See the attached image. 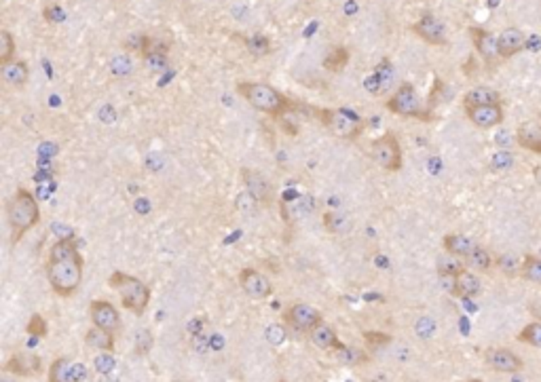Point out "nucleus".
Wrapping results in <instances>:
<instances>
[{"label":"nucleus","mask_w":541,"mask_h":382,"mask_svg":"<svg viewBox=\"0 0 541 382\" xmlns=\"http://www.w3.org/2000/svg\"><path fill=\"white\" fill-rule=\"evenodd\" d=\"M237 93L258 112L271 116V118H279L284 114L296 112V104L286 97L279 89H275L273 85L267 82H254V80H241L237 82Z\"/></svg>","instance_id":"nucleus-1"},{"label":"nucleus","mask_w":541,"mask_h":382,"mask_svg":"<svg viewBox=\"0 0 541 382\" xmlns=\"http://www.w3.org/2000/svg\"><path fill=\"white\" fill-rule=\"evenodd\" d=\"M6 220L11 228V243H19L23 235L40 222V205L36 195L28 188H17L6 203Z\"/></svg>","instance_id":"nucleus-2"},{"label":"nucleus","mask_w":541,"mask_h":382,"mask_svg":"<svg viewBox=\"0 0 541 382\" xmlns=\"http://www.w3.org/2000/svg\"><path fill=\"white\" fill-rule=\"evenodd\" d=\"M44 271H47V279H49L51 290L61 298H70L80 288L85 262H83V256L68 258V260L49 258L47 264H44Z\"/></svg>","instance_id":"nucleus-3"},{"label":"nucleus","mask_w":541,"mask_h":382,"mask_svg":"<svg viewBox=\"0 0 541 382\" xmlns=\"http://www.w3.org/2000/svg\"><path fill=\"white\" fill-rule=\"evenodd\" d=\"M311 114L336 137L358 140L364 131V118L349 108H311Z\"/></svg>","instance_id":"nucleus-4"},{"label":"nucleus","mask_w":541,"mask_h":382,"mask_svg":"<svg viewBox=\"0 0 541 382\" xmlns=\"http://www.w3.org/2000/svg\"><path fill=\"white\" fill-rule=\"evenodd\" d=\"M108 285L114 292H118L123 309H127L135 315H144V311L148 309V302H150V288L144 281H140L133 275L114 271L108 277Z\"/></svg>","instance_id":"nucleus-5"},{"label":"nucleus","mask_w":541,"mask_h":382,"mask_svg":"<svg viewBox=\"0 0 541 382\" xmlns=\"http://www.w3.org/2000/svg\"><path fill=\"white\" fill-rule=\"evenodd\" d=\"M385 108L398 116H404V118H430L411 82H402L398 87V91L387 97Z\"/></svg>","instance_id":"nucleus-6"},{"label":"nucleus","mask_w":541,"mask_h":382,"mask_svg":"<svg viewBox=\"0 0 541 382\" xmlns=\"http://www.w3.org/2000/svg\"><path fill=\"white\" fill-rule=\"evenodd\" d=\"M370 154L372 159L377 161L379 167H383L385 171H400L402 169V146L398 142V135L396 133H385L381 137H377L372 142V148H370Z\"/></svg>","instance_id":"nucleus-7"},{"label":"nucleus","mask_w":541,"mask_h":382,"mask_svg":"<svg viewBox=\"0 0 541 382\" xmlns=\"http://www.w3.org/2000/svg\"><path fill=\"white\" fill-rule=\"evenodd\" d=\"M281 319H284V324L292 326V328L298 330V332H311L315 326H320V324L324 321L322 313H320L315 307L305 304V302H296V304L288 307V309L284 311Z\"/></svg>","instance_id":"nucleus-8"},{"label":"nucleus","mask_w":541,"mask_h":382,"mask_svg":"<svg viewBox=\"0 0 541 382\" xmlns=\"http://www.w3.org/2000/svg\"><path fill=\"white\" fill-rule=\"evenodd\" d=\"M423 42H427V44H434V47H444L446 42H449V38H446V27H444V23L436 17V15H432V13H425V15H421L415 23H413V27H411Z\"/></svg>","instance_id":"nucleus-9"},{"label":"nucleus","mask_w":541,"mask_h":382,"mask_svg":"<svg viewBox=\"0 0 541 382\" xmlns=\"http://www.w3.org/2000/svg\"><path fill=\"white\" fill-rule=\"evenodd\" d=\"M239 285L254 300H267L273 294L271 279L265 273L256 271V269H243L239 273Z\"/></svg>","instance_id":"nucleus-10"},{"label":"nucleus","mask_w":541,"mask_h":382,"mask_svg":"<svg viewBox=\"0 0 541 382\" xmlns=\"http://www.w3.org/2000/svg\"><path fill=\"white\" fill-rule=\"evenodd\" d=\"M89 315H91V324L95 328H102L112 334H116L121 330V315H118L116 307L108 300H93L89 304Z\"/></svg>","instance_id":"nucleus-11"},{"label":"nucleus","mask_w":541,"mask_h":382,"mask_svg":"<svg viewBox=\"0 0 541 382\" xmlns=\"http://www.w3.org/2000/svg\"><path fill=\"white\" fill-rule=\"evenodd\" d=\"M470 36H472L474 49L478 51V55H480L489 66H493L495 61L502 59V55H499V40H497L495 34H491V32L485 30V27L472 25V27H470Z\"/></svg>","instance_id":"nucleus-12"},{"label":"nucleus","mask_w":541,"mask_h":382,"mask_svg":"<svg viewBox=\"0 0 541 382\" xmlns=\"http://www.w3.org/2000/svg\"><path fill=\"white\" fill-rule=\"evenodd\" d=\"M485 359L489 364V368H493L495 372H502V374H516L525 368V362L510 349H489L485 353Z\"/></svg>","instance_id":"nucleus-13"},{"label":"nucleus","mask_w":541,"mask_h":382,"mask_svg":"<svg viewBox=\"0 0 541 382\" xmlns=\"http://www.w3.org/2000/svg\"><path fill=\"white\" fill-rule=\"evenodd\" d=\"M42 370V359L34 353H15L11 355V359L4 364V372L13 374L17 378H30L40 374Z\"/></svg>","instance_id":"nucleus-14"},{"label":"nucleus","mask_w":541,"mask_h":382,"mask_svg":"<svg viewBox=\"0 0 541 382\" xmlns=\"http://www.w3.org/2000/svg\"><path fill=\"white\" fill-rule=\"evenodd\" d=\"M241 182H243L245 190H248L250 195H254V197L260 201V205H269V203H271V199H273V186H271V182H269L260 171L250 169V167H243V169H241Z\"/></svg>","instance_id":"nucleus-15"},{"label":"nucleus","mask_w":541,"mask_h":382,"mask_svg":"<svg viewBox=\"0 0 541 382\" xmlns=\"http://www.w3.org/2000/svg\"><path fill=\"white\" fill-rule=\"evenodd\" d=\"M466 114H468V118H470L478 129H493V127H497V125L504 123V108H502V104L468 108Z\"/></svg>","instance_id":"nucleus-16"},{"label":"nucleus","mask_w":541,"mask_h":382,"mask_svg":"<svg viewBox=\"0 0 541 382\" xmlns=\"http://www.w3.org/2000/svg\"><path fill=\"white\" fill-rule=\"evenodd\" d=\"M516 144L525 150L541 154V118L521 123L516 129Z\"/></svg>","instance_id":"nucleus-17"},{"label":"nucleus","mask_w":541,"mask_h":382,"mask_svg":"<svg viewBox=\"0 0 541 382\" xmlns=\"http://www.w3.org/2000/svg\"><path fill=\"white\" fill-rule=\"evenodd\" d=\"M497 40H499V55H502V59H510V57H514L516 53H521L527 47V36L518 27H506L497 36Z\"/></svg>","instance_id":"nucleus-18"},{"label":"nucleus","mask_w":541,"mask_h":382,"mask_svg":"<svg viewBox=\"0 0 541 382\" xmlns=\"http://www.w3.org/2000/svg\"><path fill=\"white\" fill-rule=\"evenodd\" d=\"M309 338H311V343H313V347L315 349H322V351H339L341 347H345L341 340H339V336H336V332L326 324V321H322L320 326H315L311 332H309Z\"/></svg>","instance_id":"nucleus-19"},{"label":"nucleus","mask_w":541,"mask_h":382,"mask_svg":"<svg viewBox=\"0 0 541 382\" xmlns=\"http://www.w3.org/2000/svg\"><path fill=\"white\" fill-rule=\"evenodd\" d=\"M0 74L4 78V82H8L11 87H25L28 78H30V68H28V61L23 59H13L8 63H2L0 68Z\"/></svg>","instance_id":"nucleus-20"},{"label":"nucleus","mask_w":541,"mask_h":382,"mask_svg":"<svg viewBox=\"0 0 541 382\" xmlns=\"http://www.w3.org/2000/svg\"><path fill=\"white\" fill-rule=\"evenodd\" d=\"M493 104H502V95L499 91L491 89V87H474L463 95V108H478V106H493Z\"/></svg>","instance_id":"nucleus-21"},{"label":"nucleus","mask_w":541,"mask_h":382,"mask_svg":"<svg viewBox=\"0 0 541 382\" xmlns=\"http://www.w3.org/2000/svg\"><path fill=\"white\" fill-rule=\"evenodd\" d=\"M482 292V283L480 279L470 273V271H463L459 277H455V290H453V296L457 298H463V300H472L476 296H480Z\"/></svg>","instance_id":"nucleus-22"},{"label":"nucleus","mask_w":541,"mask_h":382,"mask_svg":"<svg viewBox=\"0 0 541 382\" xmlns=\"http://www.w3.org/2000/svg\"><path fill=\"white\" fill-rule=\"evenodd\" d=\"M478 243H474L470 237H466V235H457V233H453V235H446L444 239H442V247H444V252L446 254H451V256H457V258H468L472 252H474V247H476Z\"/></svg>","instance_id":"nucleus-23"},{"label":"nucleus","mask_w":541,"mask_h":382,"mask_svg":"<svg viewBox=\"0 0 541 382\" xmlns=\"http://www.w3.org/2000/svg\"><path fill=\"white\" fill-rule=\"evenodd\" d=\"M85 345H89L91 349H95L99 353H114V334L93 326L85 334Z\"/></svg>","instance_id":"nucleus-24"},{"label":"nucleus","mask_w":541,"mask_h":382,"mask_svg":"<svg viewBox=\"0 0 541 382\" xmlns=\"http://www.w3.org/2000/svg\"><path fill=\"white\" fill-rule=\"evenodd\" d=\"M334 357H336V362H339L341 366H347V368L364 366V364L370 362V355H368L364 349H360V347H349V345H345V347H341L339 351H334Z\"/></svg>","instance_id":"nucleus-25"},{"label":"nucleus","mask_w":541,"mask_h":382,"mask_svg":"<svg viewBox=\"0 0 541 382\" xmlns=\"http://www.w3.org/2000/svg\"><path fill=\"white\" fill-rule=\"evenodd\" d=\"M47 382H76L74 378V362L66 357H57L47 374Z\"/></svg>","instance_id":"nucleus-26"},{"label":"nucleus","mask_w":541,"mask_h":382,"mask_svg":"<svg viewBox=\"0 0 541 382\" xmlns=\"http://www.w3.org/2000/svg\"><path fill=\"white\" fill-rule=\"evenodd\" d=\"M245 49L254 55V57H267L273 51L271 38L265 34H252V36H241Z\"/></svg>","instance_id":"nucleus-27"},{"label":"nucleus","mask_w":541,"mask_h":382,"mask_svg":"<svg viewBox=\"0 0 541 382\" xmlns=\"http://www.w3.org/2000/svg\"><path fill=\"white\" fill-rule=\"evenodd\" d=\"M142 59H144V66H146L148 70H154V72L165 70V68L169 66L167 47H161V44H157V40H154V47H152L146 55H142Z\"/></svg>","instance_id":"nucleus-28"},{"label":"nucleus","mask_w":541,"mask_h":382,"mask_svg":"<svg viewBox=\"0 0 541 382\" xmlns=\"http://www.w3.org/2000/svg\"><path fill=\"white\" fill-rule=\"evenodd\" d=\"M76 256H80V252H78V245L74 239H57L49 249V258H53V260H68V258H76Z\"/></svg>","instance_id":"nucleus-29"},{"label":"nucleus","mask_w":541,"mask_h":382,"mask_svg":"<svg viewBox=\"0 0 541 382\" xmlns=\"http://www.w3.org/2000/svg\"><path fill=\"white\" fill-rule=\"evenodd\" d=\"M436 271L440 277H459L466 271V264L457 260V256H440L436 262Z\"/></svg>","instance_id":"nucleus-30"},{"label":"nucleus","mask_w":541,"mask_h":382,"mask_svg":"<svg viewBox=\"0 0 541 382\" xmlns=\"http://www.w3.org/2000/svg\"><path fill=\"white\" fill-rule=\"evenodd\" d=\"M493 256L489 254V249H485L482 245H476L474 252L466 258V264L472 266L474 271H489L493 266Z\"/></svg>","instance_id":"nucleus-31"},{"label":"nucleus","mask_w":541,"mask_h":382,"mask_svg":"<svg viewBox=\"0 0 541 382\" xmlns=\"http://www.w3.org/2000/svg\"><path fill=\"white\" fill-rule=\"evenodd\" d=\"M347 63H349V51L345 47H334L324 59V68L330 72H341Z\"/></svg>","instance_id":"nucleus-32"},{"label":"nucleus","mask_w":541,"mask_h":382,"mask_svg":"<svg viewBox=\"0 0 541 382\" xmlns=\"http://www.w3.org/2000/svg\"><path fill=\"white\" fill-rule=\"evenodd\" d=\"M521 277H523L525 281L540 283L541 285V258H537V256H527V258L523 260Z\"/></svg>","instance_id":"nucleus-33"},{"label":"nucleus","mask_w":541,"mask_h":382,"mask_svg":"<svg viewBox=\"0 0 541 382\" xmlns=\"http://www.w3.org/2000/svg\"><path fill=\"white\" fill-rule=\"evenodd\" d=\"M322 220H324V228L328 233H343L349 226V220L341 211H326L322 216Z\"/></svg>","instance_id":"nucleus-34"},{"label":"nucleus","mask_w":541,"mask_h":382,"mask_svg":"<svg viewBox=\"0 0 541 382\" xmlns=\"http://www.w3.org/2000/svg\"><path fill=\"white\" fill-rule=\"evenodd\" d=\"M516 338H518V343H525V345H531L535 349H541V321H533V324L525 326L523 332Z\"/></svg>","instance_id":"nucleus-35"},{"label":"nucleus","mask_w":541,"mask_h":382,"mask_svg":"<svg viewBox=\"0 0 541 382\" xmlns=\"http://www.w3.org/2000/svg\"><path fill=\"white\" fill-rule=\"evenodd\" d=\"M15 59V38L8 30H0V63Z\"/></svg>","instance_id":"nucleus-36"},{"label":"nucleus","mask_w":541,"mask_h":382,"mask_svg":"<svg viewBox=\"0 0 541 382\" xmlns=\"http://www.w3.org/2000/svg\"><path fill=\"white\" fill-rule=\"evenodd\" d=\"M110 72L116 76V78H125L133 72V61L131 57L127 55H116L112 61H110Z\"/></svg>","instance_id":"nucleus-37"},{"label":"nucleus","mask_w":541,"mask_h":382,"mask_svg":"<svg viewBox=\"0 0 541 382\" xmlns=\"http://www.w3.org/2000/svg\"><path fill=\"white\" fill-rule=\"evenodd\" d=\"M375 72H377V76H379V80H381L383 93L389 91V87H391V82H394V63L385 57V59H381V63L375 68Z\"/></svg>","instance_id":"nucleus-38"},{"label":"nucleus","mask_w":541,"mask_h":382,"mask_svg":"<svg viewBox=\"0 0 541 382\" xmlns=\"http://www.w3.org/2000/svg\"><path fill=\"white\" fill-rule=\"evenodd\" d=\"M364 340H366V347L370 351H379V349L389 347L394 338L389 334H383V332H364Z\"/></svg>","instance_id":"nucleus-39"},{"label":"nucleus","mask_w":541,"mask_h":382,"mask_svg":"<svg viewBox=\"0 0 541 382\" xmlns=\"http://www.w3.org/2000/svg\"><path fill=\"white\" fill-rule=\"evenodd\" d=\"M42 17H44L47 23H63L68 19V13H66V8L61 4L51 2V4H47L42 8Z\"/></svg>","instance_id":"nucleus-40"},{"label":"nucleus","mask_w":541,"mask_h":382,"mask_svg":"<svg viewBox=\"0 0 541 382\" xmlns=\"http://www.w3.org/2000/svg\"><path fill=\"white\" fill-rule=\"evenodd\" d=\"M495 262H497L499 271H502L504 275H508V277H516V275L521 273V269H523V266H518V258L512 256V254H504V256H499Z\"/></svg>","instance_id":"nucleus-41"},{"label":"nucleus","mask_w":541,"mask_h":382,"mask_svg":"<svg viewBox=\"0 0 541 382\" xmlns=\"http://www.w3.org/2000/svg\"><path fill=\"white\" fill-rule=\"evenodd\" d=\"M25 332H28L30 336H34V338H44V336H47V321L42 319V315L34 313V315L30 317L28 326H25Z\"/></svg>","instance_id":"nucleus-42"},{"label":"nucleus","mask_w":541,"mask_h":382,"mask_svg":"<svg viewBox=\"0 0 541 382\" xmlns=\"http://www.w3.org/2000/svg\"><path fill=\"white\" fill-rule=\"evenodd\" d=\"M235 205H237V209L243 211V214H254V211L258 209L260 201H258L254 195H250V192L245 190V192H241V195L235 199Z\"/></svg>","instance_id":"nucleus-43"},{"label":"nucleus","mask_w":541,"mask_h":382,"mask_svg":"<svg viewBox=\"0 0 541 382\" xmlns=\"http://www.w3.org/2000/svg\"><path fill=\"white\" fill-rule=\"evenodd\" d=\"M93 366H95L97 374H102V376H108V374L114 370L116 362H114L112 353H99V355L93 359Z\"/></svg>","instance_id":"nucleus-44"},{"label":"nucleus","mask_w":541,"mask_h":382,"mask_svg":"<svg viewBox=\"0 0 541 382\" xmlns=\"http://www.w3.org/2000/svg\"><path fill=\"white\" fill-rule=\"evenodd\" d=\"M514 165V154L508 152V150H499L497 154L491 156V167L495 171H504V169H510Z\"/></svg>","instance_id":"nucleus-45"},{"label":"nucleus","mask_w":541,"mask_h":382,"mask_svg":"<svg viewBox=\"0 0 541 382\" xmlns=\"http://www.w3.org/2000/svg\"><path fill=\"white\" fill-rule=\"evenodd\" d=\"M154 338L148 330H142L138 336H135V355H146L152 347Z\"/></svg>","instance_id":"nucleus-46"},{"label":"nucleus","mask_w":541,"mask_h":382,"mask_svg":"<svg viewBox=\"0 0 541 382\" xmlns=\"http://www.w3.org/2000/svg\"><path fill=\"white\" fill-rule=\"evenodd\" d=\"M267 340H269L273 347L284 345V340H286V328H281V326H277V324L269 326V330H267Z\"/></svg>","instance_id":"nucleus-47"},{"label":"nucleus","mask_w":541,"mask_h":382,"mask_svg":"<svg viewBox=\"0 0 541 382\" xmlns=\"http://www.w3.org/2000/svg\"><path fill=\"white\" fill-rule=\"evenodd\" d=\"M364 87H366V91H368V93H372V95H383L381 80H379L377 72H372V74L364 80Z\"/></svg>","instance_id":"nucleus-48"},{"label":"nucleus","mask_w":541,"mask_h":382,"mask_svg":"<svg viewBox=\"0 0 541 382\" xmlns=\"http://www.w3.org/2000/svg\"><path fill=\"white\" fill-rule=\"evenodd\" d=\"M292 114V112H290ZM290 114H284V116H279L277 121L281 123V131L284 133H288V135H298V125L290 118Z\"/></svg>","instance_id":"nucleus-49"},{"label":"nucleus","mask_w":541,"mask_h":382,"mask_svg":"<svg viewBox=\"0 0 541 382\" xmlns=\"http://www.w3.org/2000/svg\"><path fill=\"white\" fill-rule=\"evenodd\" d=\"M434 328H436V324H434L432 319H421V321L417 324V334L425 338V336L434 334Z\"/></svg>","instance_id":"nucleus-50"},{"label":"nucleus","mask_w":541,"mask_h":382,"mask_svg":"<svg viewBox=\"0 0 541 382\" xmlns=\"http://www.w3.org/2000/svg\"><path fill=\"white\" fill-rule=\"evenodd\" d=\"M51 230L57 235V239H74L72 228H70V226H66V224H53V228H51Z\"/></svg>","instance_id":"nucleus-51"},{"label":"nucleus","mask_w":541,"mask_h":382,"mask_svg":"<svg viewBox=\"0 0 541 382\" xmlns=\"http://www.w3.org/2000/svg\"><path fill=\"white\" fill-rule=\"evenodd\" d=\"M193 343H195V349H197L199 353H203V351H207V349L212 347L209 338H207V336H203V332H201V334H197V336H193Z\"/></svg>","instance_id":"nucleus-52"},{"label":"nucleus","mask_w":541,"mask_h":382,"mask_svg":"<svg viewBox=\"0 0 541 382\" xmlns=\"http://www.w3.org/2000/svg\"><path fill=\"white\" fill-rule=\"evenodd\" d=\"M74 378L76 382H87L89 378V370L83 364H74Z\"/></svg>","instance_id":"nucleus-53"},{"label":"nucleus","mask_w":541,"mask_h":382,"mask_svg":"<svg viewBox=\"0 0 541 382\" xmlns=\"http://www.w3.org/2000/svg\"><path fill=\"white\" fill-rule=\"evenodd\" d=\"M201 328H203V319H199V317H197V319H193V321H188V326H186V330H188L193 336L201 334V332H203Z\"/></svg>","instance_id":"nucleus-54"},{"label":"nucleus","mask_w":541,"mask_h":382,"mask_svg":"<svg viewBox=\"0 0 541 382\" xmlns=\"http://www.w3.org/2000/svg\"><path fill=\"white\" fill-rule=\"evenodd\" d=\"M51 178H53V169H36V173H34L36 182H44V180H51Z\"/></svg>","instance_id":"nucleus-55"},{"label":"nucleus","mask_w":541,"mask_h":382,"mask_svg":"<svg viewBox=\"0 0 541 382\" xmlns=\"http://www.w3.org/2000/svg\"><path fill=\"white\" fill-rule=\"evenodd\" d=\"M529 313H531L537 321H541V298L533 300V302L529 304Z\"/></svg>","instance_id":"nucleus-56"},{"label":"nucleus","mask_w":541,"mask_h":382,"mask_svg":"<svg viewBox=\"0 0 541 382\" xmlns=\"http://www.w3.org/2000/svg\"><path fill=\"white\" fill-rule=\"evenodd\" d=\"M495 140H497V144H499V146H508V144H510V133H506V131H504V133H499Z\"/></svg>","instance_id":"nucleus-57"},{"label":"nucleus","mask_w":541,"mask_h":382,"mask_svg":"<svg viewBox=\"0 0 541 382\" xmlns=\"http://www.w3.org/2000/svg\"><path fill=\"white\" fill-rule=\"evenodd\" d=\"M209 343H212V349H222V338L214 336V338H209Z\"/></svg>","instance_id":"nucleus-58"},{"label":"nucleus","mask_w":541,"mask_h":382,"mask_svg":"<svg viewBox=\"0 0 541 382\" xmlns=\"http://www.w3.org/2000/svg\"><path fill=\"white\" fill-rule=\"evenodd\" d=\"M535 178H537V182H540V184H541V165H540V167H537V169H535Z\"/></svg>","instance_id":"nucleus-59"},{"label":"nucleus","mask_w":541,"mask_h":382,"mask_svg":"<svg viewBox=\"0 0 541 382\" xmlns=\"http://www.w3.org/2000/svg\"><path fill=\"white\" fill-rule=\"evenodd\" d=\"M99 382H116V381H114L112 376H104V378H102V381H99Z\"/></svg>","instance_id":"nucleus-60"},{"label":"nucleus","mask_w":541,"mask_h":382,"mask_svg":"<svg viewBox=\"0 0 541 382\" xmlns=\"http://www.w3.org/2000/svg\"><path fill=\"white\" fill-rule=\"evenodd\" d=\"M0 382H17V381H15V378H8V376H4V378H2Z\"/></svg>","instance_id":"nucleus-61"},{"label":"nucleus","mask_w":541,"mask_h":382,"mask_svg":"<svg viewBox=\"0 0 541 382\" xmlns=\"http://www.w3.org/2000/svg\"><path fill=\"white\" fill-rule=\"evenodd\" d=\"M459 382H482L480 378H470V381H459Z\"/></svg>","instance_id":"nucleus-62"},{"label":"nucleus","mask_w":541,"mask_h":382,"mask_svg":"<svg viewBox=\"0 0 541 382\" xmlns=\"http://www.w3.org/2000/svg\"><path fill=\"white\" fill-rule=\"evenodd\" d=\"M171 382H190V381H171Z\"/></svg>","instance_id":"nucleus-63"},{"label":"nucleus","mask_w":541,"mask_h":382,"mask_svg":"<svg viewBox=\"0 0 541 382\" xmlns=\"http://www.w3.org/2000/svg\"><path fill=\"white\" fill-rule=\"evenodd\" d=\"M279 382H288V381H279Z\"/></svg>","instance_id":"nucleus-64"}]
</instances>
